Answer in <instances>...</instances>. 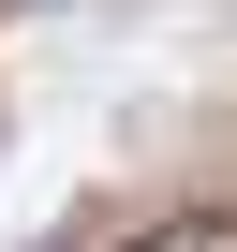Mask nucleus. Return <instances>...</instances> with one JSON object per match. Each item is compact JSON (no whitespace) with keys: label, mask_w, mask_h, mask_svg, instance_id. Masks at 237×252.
Instances as JSON below:
<instances>
[{"label":"nucleus","mask_w":237,"mask_h":252,"mask_svg":"<svg viewBox=\"0 0 237 252\" xmlns=\"http://www.w3.org/2000/svg\"><path fill=\"white\" fill-rule=\"evenodd\" d=\"M134 252H237V208H178V222H148Z\"/></svg>","instance_id":"f257e3e1"}]
</instances>
